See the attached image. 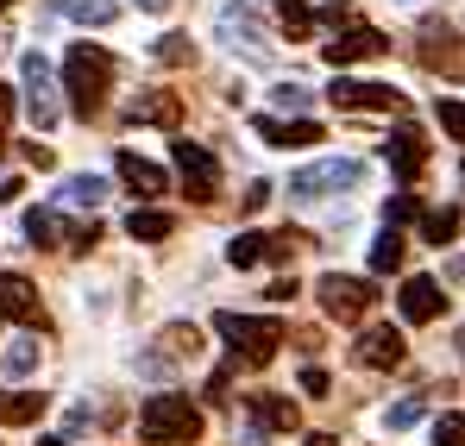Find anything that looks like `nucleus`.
<instances>
[{"label":"nucleus","instance_id":"obj_2","mask_svg":"<svg viewBox=\"0 0 465 446\" xmlns=\"http://www.w3.org/2000/svg\"><path fill=\"white\" fill-rule=\"evenodd\" d=\"M195 434H202V409L189 396H145V409H139L145 446H189Z\"/></svg>","mask_w":465,"mask_h":446},{"label":"nucleus","instance_id":"obj_6","mask_svg":"<svg viewBox=\"0 0 465 446\" xmlns=\"http://www.w3.org/2000/svg\"><path fill=\"white\" fill-rule=\"evenodd\" d=\"M170 157H176L183 195H189V202H214V183H221V164H214V151L195 145V139H176V145H170Z\"/></svg>","mask_w":465,"mask_h":446},{"label":"nucleus","instance_id":"obj_20","mask_svg":"<svg viewBox=\"0 0 465 446\" xmlns=\"http://www.w3.org/2000/svg\"><path fill=\"white\" fill-rule=\"evenodd\" d=\"M126 120H133V126H176V120H183V101H170V94H145V101L126 107Z\"/></svg>","mask_w":465,"mask_h":446},{"label":"nucleus","instance_id":"obj_14","mask_svg":"<svg viewBox=\"0 0 465 446\" xmlns=\"http://www.w3.org/2000/svg\"><path fill=\"white\" fill-rule=\"evenodd\" d=\"M0 314H13V321H25V327H45L38 290H32L25 277H13V271H0Z\"/></svg>","mask_w":465,"mask_h":446},{"label":"nucleus","instance_id":"obj_39","mask_svg":"<svg viewBox=\"0 0 465 446\" xmlns=\"http://www.w3.org/2000/svg\"><path fill=\"white\" fill-rule=\"evenodd\" d=\"M302 446H340V441H333V434H309Z\"/></svg>","mask_w":465,"mask_h":446},{"label":"nucleus","instance_id":"obj_32","mask_svg":"<svg viewBox=\"0 0 465 446\" xmlns=\"http://www.w3.org/2000/svg\"><path fill=\"white\" fill-rule=\"evenodd\" d=\"M421 415H428V409H421V396H415V402H396V409H384V428H415Z\"/></svg>","mask_w":465,"mask_h":446},{"label":"nucleus","instance_id":"obj_33","mask_svg":"<svg viewBox=\"0 0 465 446\" xmlns=\"http://www.w3.org/2000/svg\"><path fill=\"white\" fill-rule=\"evenodd\" d=\"M440 126L465 145V101H440Z\"/></svg>","mask_w":465,"mask_h":446},{"label":"nucleus","instance_id":"obj_12","mask_svg":"<svg viewBox=\"0 0 465 446\" xmlns=\"http://www.w3.org/2000/svg\"><path fill=\"white\" fill-rule=\"evenodd\" d=\"M390 164H396V176H402V183H409V176L428 164V133H421L409 114H402V126L390 133Z\"/></svg>","mask_w":465,"mask_h":446},{"label":"nucleus","instance_id":"obj_38","mask_svg":"<svg viewBox=\"0 0 465 446\" xmlns=\"http://www.w3.org/2000/svg\"><path fill=\"white\" fill-rule=\"evenodd\" d=\"M6 114H13V88L0 82V139H6Z\"/></svg>","mask_w":465,"mask_h":446},{"label":"nucleus","instance_id":"obj_3","mask_svg":"<svg viewBox=\"0 0 465 446\" xmlns=\"http://www.w3.org/2000/svg\"><path fill=\"white\" fill-rule=\"evenodd\" d=\"M64 88H70L76 114H94L101 94L114 88V57H107L101 45H70V51H64Z\"/></svg>","mask_w":465,"mask_h":446},{"label":"nucleus","instance_id":"obj_42","mask_svg":"<svg viewBox=\"0 0 465 446\" xmlns=\"http://www.w3.org/2000/svg\"><path fill=\"white\" fill-rule=\"evenodd\" d=\"M0 6H13V0H0Z\"/></svg>","mask_w":465,"mask_h":446},{"label":"nucleus","instance_id":"obj_18","mask_svg":"<svg viewBox=\"0 0 465 446\" xmlns=\"http://www.w3.org/2000/svg\"><path fill=\"white\" fill-rule=\"evenodd\" d=\"M51 402L38 390H0V428H32Z\"/></svg>","mask_w":465,"mask_h":446},{"label":"nucleus","instance_id":"obj_17","mask_svg":"<svg viewBox=\"0 0 465 446\" xmlns=\"http://www.w3.org/2000/svg\"><path fill=\"white\" fill-rule=\"evenodd\" d=\"M252 126H258V139H271V145H321V126H314V120H271V114H258Z\"/></svg>","mask_w":465,"mask_h":446},{"label":"nucleus","instance_id":"obj_37","mask_svg":"<svg viewBox=\"0 0 465 446\" xmlns=\"http://www.w3.org/2000/svg\"><path fill=\"white\" fill-rule=\"evenodd\" d=\"M409 214H421V202H415V195H396V202H390V226H402Z\"/></svg>","mask_w":465,"mask_h":446},{"label":"nucleus","instance_id":"obj_25","mask_svg":"<svg viewBox=\"0 0 465 446\" xmlns=\"http://www.w3.org/2000/svg\"><path fill=\"white\" fill-rule=\"evenodd\" d=\"M371 271H378V277H396V271H402V233H396V226L378 233V245H371Z\"/></svg>","mask_w":465,"mask_h":446},{"label":"nucleus","instance_id":"obj_30","mask_svg":"<svg viewBox=\"0 0 465 446\" xmlns=\"http://www.w3.org/2000/svg\"><path fill=\"white\" fill-rule=\"evenodd\" d=\"M421 233H428V245H453V233H460V208H434V214L421 221Z\"/></svg>","mask_w":465,"mask_h":446},{"label":"nucleus","instance_id":"obj_40","mask_svg":"<svg viewBox=\"0 0 465 446\" xmlns=\"http://www.w3.org/2000/svg\"><path fill=\"white\" fill-rule=\"evenodd\" d=\"M38 446H70V441H38Z\"/></svg>","mask_w":465,"mask_h":446},{"label":"nucleus","instance_id":"obj_43","mask_svg":"<svg viewBox=\"0 0 465 446\" xmlns=\"http://www.w3.org/2000/svg\"><path fill=\"white\" fill-rule=\"evenodd\" d=\"M402 6H415V0H402Z\"/></svg>","mask_w":465,"mask_h":446},{"label":"nucleus","instance_id":"obj_15","mask_svg":"<svg viewBox=\"0 0 465 446\" xmlns=\"http://www.w3.org/2000/svg\"><path fill=\"white\" fill-rule=\"evenodd\" d=\"M252 421L258 428H271V434H296L302 428V409H296V396H252Z\"/></svg>","mask_w":465,"mask_h":446},{"label":"nucleus","instance_id":"obj_13","mask_svg":"<svg viewBox=\"0 0 465 446\" xmlns=\"http://www.w3.org/2000/svg\"><path fill=\"white\" fill-rule=\"evenodd\" d=\"M327 51V64H359V57H384V32H371V25H346L333 45H321Z\"/></svg>","mask_w":465,"mask_h":446},{"label":"nucleus","instance_id":"obj_41","mask_svg":"<svg viewBox=\"0 0 465 446\" xmlns=\"http://www.w3.org/2000/svg\"><path fill=\"white\" fill-rule=\"evenodd\" d=\"M139 6H163V0H139Z\"/></svg>","mask_w":465,"mask_h":446},{"label":"nucleus","instance_id":"obj_16","mask_svg":"<svg viewBox=\"0 0 465 446\" xmlns=\"http://www.w3.org/2000/svg\"><path fill=\"white\" fill-rule=\"evenodd\" d=\"M453 45H460V38H453V32H447V25H428V32H421V38H415V57H421V64H428V70H440V75H453L465 64L460 51H453Z\"/></svg>","mask_w":465,"mask_h":446},{"label":"nucleus","instance_id":"obj_1","mask_svg":"<svg viewBox=\"0 0 465 446\" xmlns=\"http://www.w3.org/2000/svg\"><path fill=\"white\" fill-rule=\"evenodd\" d=\"M214 333L232 346V365H271V352L283 346V321H271V314H232V308H221Z\"/></svg>","mask_w":465,"mask_h":446},{"label":"nucleus","instance_id":"obj_26","mask_svg":"<svg viewBox=\"0 0 465 446\" xmlns=\"http://www.w3.org/2000/svg\"><path fill=\"white\" fill-rule=\"evenodd\" d=\"M64 202H70V208H101V202H107V183H101V176H70V183H64Z\"/></svg>","mask_w":465,"mask_h":446},{"label":"nucleus","instance_id":"obj_4","mask_svg":"<svg viewBox=\"0 0 465 446\" xmlns=\"http://www.w3.org/2000/svg\"><path fill=\"white\" fill-rule=\"evenodd\" d=\"M314 296H321V308H327L333 321H365L371 302H378V283H371V277H346V271H333V277L314 283Z\"/></svg>","mask_w":465,"mask_h":446},{"label":"nucleus","instance_id":"obj_10","mask_svg":"<svg viewBox=\"0 0 465 446\" xmlns=\"http://www.w3.org/2000/svg\"><path fill=\"white\" fill-rule=\"evenodd\" d=\"M396 308H402V321H440L447 314V296H440V283L434 277H402V290H396Z\"/></svg>","mask_w":465,"mask_h":446},{"label":"nucleus","instance_id":"obj_29","mask_svg":"<svg viewBox=\"0 0 465 446\" xmlns=\"http://www.w3.org/2000/svg\"><path fill=\"white\" fill-rule=\"evenodd\" d=\"M57 233H64V226H57L51 208H25V239H32V245H57Z\"/></svg>","mask_w":465,"mask_h":446},{"label":"nucleus","instance_id":"obj_27","mask_svg":"<svg viewBox=\"0 0 465 446\" xmlns=\"http://www.w3.org/2000/svg\"><path fill=\"white\" fill-rule=\"evenodd\" d=\"M152 57H157V64H176V70H183V64H195V45H189L183 32H163V38L152 45Z\"/></svg>","mask_w":465,"mask_h":446},{"label":"nucleus","instance_id":"obj_22","mask_svg":"<svg viewBox=\"0 0 465 446\" xmlns=\"http://www.w3.org/2000/svg\"><path fill=\"white\" fill-rule=\"evenodd\" d=\"M271 13H277V25H283V38H290V45L314 32V13H309V0H271Z\"/></svg>","mask_w":465,"mask_h":446},{"label":"nucleus","instance_id":"obj_11","mask_svg":"<svg viewBox=\"0 0 465 446\" xmlns=\"http://www.w3.org/2000/svg\"><path fill=\"white\" fill-rule=\"evenodd\" d=\"M352 352H359V365H371V372H396V365H402V333H396V327H359Z\"/></svg>","mask_w":465,"mask_h":446},{"label":"nucleus","instance_id":"obj_19","mask_svg":"<svg viewBox=\"0 0 465 446\" xmlns=\"http://www.w3.org/2000/svg\"><path fill=\"white\" fill-rule=\"evenodd\" d=\"M114 170L126 176V189H133V195H163V170L145 164L139 151H120V157H114Z\"/></svg>","mask_w":465,"mask_h":446},{"label":"nucleus","instance_id":"obj_21","mask_svg":"<svg viewBox=\"0 0 465 446\" xmlns=\"http://www.w3.org/2000/svg\"><path fill=\"white\" fill-rule=\"evenodd\" d=\"M221 32L239 38V51H245V57H264V51H271V45H264V32H252V13H245V6H227V13H221Z\"/></svg>","mask_w":465,"mask_h":446},{"label":"nucleus","instance_id":"obj_8","mask_svg":"<svg viewBox=\"0 0 465 446\" xmlns=\"http://www.w3.org/2000/svg\"><path fill=\"white\" fill-rule=\"evenodd\" d=\"M359 176H365V164H359V157H327V164L296 170V176H290V189H296L302 202H314V195H327V189H352Z\"/></svg>","mask_w":465,"mask_h":446},{"label":"nucleus","instance_id":"obj_36","mask_svg":"<svg viewBox=\"0 0 465 446\" xmlns=\"http://www.w3.org/2000/svg\"><path fill=\"white\" fill-rule=\"evenodd\" d=\"M302 396H327V372L321 365H302Z\"/></svg>","mask_w":465,"mask_h":446},{"label":"nucleus","instance_id":"obj_23","mask_svg":"<svg viewBox=\"0 0 465 446\" xmlns=\"http://www.w3.org/2000/svg\"><path fill=\"white\" fill-rule=\"evenodd\" d=\"M0 372H6V377H32V372H38V340H32V333H19V340L0 352Z\"/></svg>","mask_w":465,"mask_h":446},{"label":"nucleus","instance_id":"obj_31","mask_svg":"<svg viewBox=\"0 0 465 446\" xmlns=\"http://www.w3.org/2000/svg\"><path fill=\"white\" fill-rule=\"evenodd\" d=\"M434 446H465V415H440L434 421Z\"/></svg>","mask_w":465,"mask_h":446},{"label":"nucleus","instance_id":"obj_9","mask_svg":"<svg viewBox=\"0 0 465 446\" xmlns=\"http://www.w3.org/2000/svg\"><path fill=\"white\" fill-rule=\"evenodd\" d=\"M296 245H302V233H239V239L227 245V258L239 264V271H252V264H264V258L283 264Z\"/></svg>","mask_w":465,"mask_h":446},{"label":"nucleus","instance_id":"obj_24","mask_svg":"<svg viewBox=\"0 0 465 446\" xmlns=\"http://www.w3.org/2000/svg\"><path fill=\"white\" fill-rule=\"evenodd\" d=\"M126 233H133V239H170V233H176V221H170V214H157V208H139V214H126Z\"/></svg>","mask_w":465,"mask_h":446},{"label":"nucleus","instance_id":"obj_34","mask_svg":"<svg viewBox=\"0 0 465 446\" xmlns=\"http://www.w3.org/2000/svg\"><path fill=\"white\" fill-rule=\"evenodd\" d=\"M271 101H277V107H309V88H302V82H277Z\"/></svg>","mask_w":465,"mask_h":446},{"label":"nucleus","instance_id":"obj_35","mask_svg":"<svg viewBox=\"0 0 465 446\" xmlns=\"http://www.w3.org/2000/svg\"><path fill=\"white\" fill-rule=\"evenodd\" d=\"M314 19H321V25H352V6H346V0H333V6H321Z\"/></svg>","mask_w":465,"mask_h":446},{"label":"nucleus","instance_id":"obj_5","mask_svg":"<svg viewBox=\"0 0 465 446\" xmlns=\"http://www.w3.org/2000/svg\"><path fill=\"white\" fill-rule=\"evenodd\" d=\"M327 101H333L340 114H365V107H371V114H396V120L409 114V101H402L390 82H352V75H340V82L327 88Z\"/></svg>","mask_w":465,"mask_h":446},{"label":"nucleus","instance_id":"obj_7","mask_svg":"<svg viewBox=\"0 0 465 446\" xmlns=\"http://www.w3.org/2000/svg\"><path fill=\"white\" fill-rule=\"evenodd\" d=\"M19 75H25V120L45 133V126H57V82H51V64L38 57V51H25V64H19Z\"/></svg>","mask_w":465,"mask_h":446},{"label":"nucleus","instance_id":"obj_28","mask_svg":"<svg viewBox=\"0 0 465 446\" xmlns=\"http://www.w3.org/2000/svg\"><path fill=\"white\" fill-rule=\"evenodd\" d=\"M64 13H70L76 25H107L120 6H114V0H64Z\"/></svg>","mask_w":465,"mask_h":446}]
</instances>
